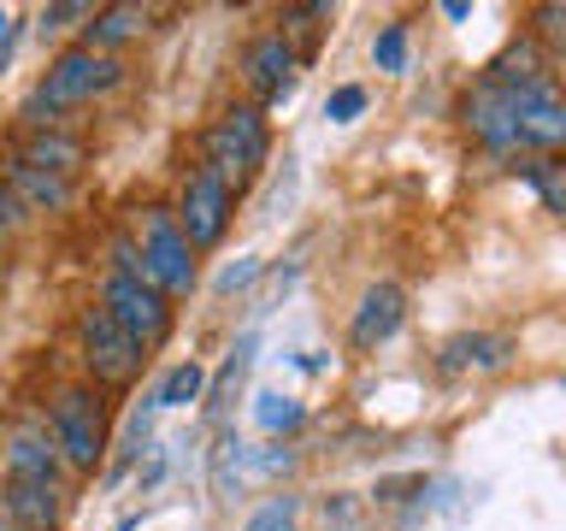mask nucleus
I'll list each match as a JSON object with an SVG mask.
<instances>
[{
	"label": "nucleus",
	"instance_id": "1",
	"mask_svg": "<svg viewBox=\"0 0 566 531\" xmlns=\"http://www.w3.org/2000/svg\"><path fill=\"white\" fill-rule=\"evenodd\" d=\"M265 154H272V131H265V113L254 101L224 106L219 124L201 136V171H212L230 195L254 184V171L265 166Z\"/></svg>",
	"mask_w": 566,
	"mask_h": 531
},
{
	"label": "nucleus",
	"instance_id": "11",
	"mask_svg": "<svg viewBox=\"0 0 566 531\" xmlns=\"http://www.w3.org/2000/svg\"><path fill=\"white\" fill-rule=\"evenodd\" d=\"M0 189H7L24 212H60V207L71 201V184H65V177L35 171V166H24L18 154H0Z\"/></svg>",
	"mask_w": 566,
	"mask_h": 531
},
{
	"label": "nucleus",
	"instance_id": "24",
	"mask_svg": "<svg viewBox=\"0 0 566 531\" xmlns=\"http://www.w3.org/2000/svg\"><path fill=\"white\" fill-rule=\"evenodd\" d=\"M531 42H548V48H566V0H548V7H537V35Z\"/></svg>",
	"mask_w": 566,
	"mask_h": 531
},
{
	"label": "nucleus",
	"instance_id": "6",
	"mask_svg": "<svg viewBox=\"0 0 566 531\" xmlns=\"http://www.w3.org/2000/svg\"><path fill=\"white\" fill-rule=\"evenodd\" d=\"M230 212H237V195H230L212 171L195 166L184 184H177V207H171V219L177 230L189 237V248H207V242H219L224 237V225H230Z\"/></svg>",
	"mask_w": 566,
	"mask_h": 531
},
{
	"label": "nucleus",
	"instance_id": "25",
	"mask_svg": "<svg viewBox=\"0 0 566 531\" xmlns=\"http://www.w3.org/2000/svg\"><path fill=\"white\" fill-rule=\"evenodd\" d=\"M360 113H366V88H354V83L331 88V101H325V118L331 124H348V118H360Z\"/></svg>",
	"mask_w": 566,
	"mask_h": 531
},
{
	"label": "nucleus",
	"instance_id": "13",
	"mask_svg": "<svg viewBox=\"0 0 566 531\" xmlns=\"http://www.w3.org/2000/svg\"><path fill=\"white\" fill-rule=\"evenodd\" d=\"M148 18H154V12H142V7H101V12H88V30H83L77 48L113 53V60H118V48L136 42V35L148 30Z\"/></svg>",
	"mask_w": 566,
	"mask_h": 531
},
{
	"label": "nucleus",
	"instance_id": "27",
	"mask_svg": "<svg viewBox=\"0 0 566 531\" xmlns=\"http://www.w3.org/2000/svg\"><path fill=\"white\" fill-rule=\"evenodd\" d=\"M254 272H260V260H237V266H224V278H219V290H224V295H230V290H242V283H248V278H254Z\"/></svg>",
	"mask_w": 566,
	"mask_h": 531
},
{
	"label": "nucleus",
	"instance_id": "29",
	"mask_svg": "<svg viewBox=\"0 0 566 531\" xmlns=\"http://www.w3.org/2000/svg\"><path fill=\"white\" fill-rule=\"evenodd\" d=\"M159 472H166V455H154V460H148V472H142V490H154V485H159Z\"/></svg>",
	"mask_w": 566,
	"mask_h": 531
},
{
	"label": "nucleus",
	"instance_id": "14",
	"mask_svg": "<svg viewBox=\"0 0 566 531\" xmlns=\"http://www.w3.org/2000/svg\"><path fill=\"white\" fill-rule=\"evenodd\" d=\"M24 166L35 171H53V177H65L71 184V171L83 166V136H71V131H30L24 136V148H12Z\"/></svg>",
	"mask_w": 566,
	"mask_h": 531
},
{
	"label": "nucleus",
	"instance_id": "2",
	"mask_svg": "<svg viewBox=\"0 0 566 531\" xmlns=\"http://www.w3.org/2000/svg\"><path fill=\"white\" fill-rule=\"evenodd\" d=\"M48 437L71 472H95L106 455V402L88 384H65L48 407Z\"/></svg>",
	"mask_w": 566,
	"mask_h": 531
},
{
	"label": "nucleus",
	"instance_id": "20",
	"mask_svg": "<svg viewBox=\"0 0 566 531\" xmlns=\"http://www.w3.org/2000/svg\"><path fill=\"white\" fill-rule=\"evenodd\" d=\"M254 419H260V431H295L301 419H307V407H301L295 396H283V389H265V396L254 402Z\"/></svg>",
	"mask_w": 566,
	"mask_h": 531
},
{
	"label": "nucleus",
	"instance_id": "26",
	"mask_svg": "<svg viewBox=\"0 0 566 531\" xmlns=\"http://www.w3.org/2000/svg\"><path fill=\"white\" fill-rule=\"evenodd\" d=\"M113 278H142V283H148V260H142L136 237H118L113 242Z\"/></svg>",
	"mask_w": 566,
	"mask_h": 531
},
{
	"label": "nucleus",
	"instance_id": "28",
	"mask_svg": "<svg viewBox=\"0 0 566 531\" xmlns=\"http://www.w3.org/2000/svg\"><path fill=\"white\" fill-rule=\"evenodd\" d=\"M71 18H83V7H48L42 12V30H65Z\"/></svg>",
	"mask_w": 566,
	"mask_h": 531
},
{
	"label": "nucleus",
	"instance_id": "30",
	"mask_svg": "<svg viewBox=\"0 0 566 531\" xmlns=\"http://www.w3.org/2000/svg\"><path fill=\"white\" fill-rule=\"evenodd\" d=\"M7 48H12V12L0 7V60H7Z\"/></svg>",
	"mask_w": 566,
	"mask_h": 531
},
{
	"label": "nucleus",
	"instance_id": "23",
	"mask_svg": "<svg viewBox=\"0 0 566 531\" xmlns=\"http://www.w3.org/2000/svg\"><path fill=\"white\" fill-rule=\"evenodd\" d=\"M242 531H295V496H272Z\"/></svg>",
	"mask_w": 566,
	"mask_h": 531
},
{
	"label": "nucleus",
	"instance_id": "22",
	"mask_svg": "<svg viewBox=\"0 0 566 531\" xmlns=\"http://www.w3.org/2000/svg\"><path fill=\"white\" fill-rule=\"evenodd\" d=\"M371 60H378V71H407V24H384L371 42Z\"/></svg>",
	"mask_w": 566,
	"mask_h": 531
},
{
	"label": "nucleus",
	"instance_id": "15",
	"mask_svg": "<svg viewBox=\"0 0 566 531\" xmlns=\"http://www.w3.org/2000/svg\"><path fill=\"white\" fill-rule=\"evenodd\" d=\"M0 502L12 508V520L24 531H60V485H24V478H7Z\"/></svg>",
	"mask_w": 566,
	"mask_h": 531
},
{
	"label": "nucleus",
	"instance_id": "3",
	"mask_svg": "<svg viewBox=\"0 0 566 531\" xmlns=\"http://www.w3.org/2000/svg\"><path fill=\"white\" fill-rule=\"evenodd\" d=\"M136 248H142V260H148V283H154L166 301H177V295L195 290V248H189L184 230H177L171 207H142Z\"/></svg>",
	"mask_w": 566,
	"mask_h": 531
},
{
	"label": "nucleus",
	"instance_id": "33",
	"mask_svg": "<svg viewBox=\"0 0 566 531\" xmlns=\"http://www.w3.org/2000/svg\"><path fill=\"white\" fill-rule=\"evenodd\" d=\"M0 254H7V237H0Z\"/></svg>",
	"mask_w": 566,
	"mask_h": 531
},
{
	"label": "nucleus",
	"instance_id": "10",
	"mask_svg": "<svg viewBox=\"0 0 566 531\" xmlns=\"http://www.w3.org/2000/svg\"><path fill=\"white\" fill-rule=\"evenodd\" d=\"M401 319H407V295L396 290V283H371V290L360 295V308H354V325H348V343L354 348H378L389 343V336L401 331Z\"/></svg>",
	"mask_w": 566,
	"mask_h": 531
},
{
	"label": "nucleus",
	"instance_id": "31",
	"mask_svg": "<svg viewBox=\"0 0 566 531\" xmlns=\"http://www.w3.org/2000/svg\"><path fill=\"white\" fill-rule=\"evenodd\" d=\"M0 531H24V525L12 520V508H7V502H0Z\"/></svg>",
	"mask_w": 566,
	"mask_h": 531
},
{
	"label": "nucleus",
	"instance_id": "5",
	"mask_svg": "<svg viewBox=\"0 0 566 531\" xmlns=\"http://www.w3.org/2000/svg\"><path fill=\"white\" fill-rule=\"evenodd\" d=\"M124 65L113 60V53H88V48H65L60 60L48 65V77L35 83V95H42L48 106H60V113H71V106L95 101L106 95V88H118Z\"/></svg>",
	"mask_w": 566,
	"mask_h": 531
},
{
	"label": "nucleus",
	"instance_id": "12",
	"mask_svg": "<svg viewBox=\"0 0 566 531\" xmlns=\"http://www.w3.org/2000/svg\"><path fill=\"white\" fill-rule=\"evenodd\" d=\"M513 361V336H502V331H460V336H449L442 343V372H502Z\"/></svg>",
	"mask_w": 566,
	"mask_h": 531
},
{
	"label": "nucleus",
	"instance_id": "9",
	"mask_svg": "<svg viewBox=\"0 0 566 531\" xmlns=\"http://www.w3.org/2000/svg\"><path fill=\"white\" fill-rule=\"evenodd\" d=\"M295 65H301V53L283 42L277 30H265L254 48H248V88H254V106H272L290 95V83H295Z\"/></svg>",
	"mask_w": 566,
	"mask_h": 531
},
{
	"label": "nucleus",
	"instance_id": "8",
	"mask_svg": "<svg viewBox=\"0 0 566 531\" xmlns=\"http://www.w3.org/2000/svg\"><path fill=\"white\" fill-rule=\"evenodd\" d=\"M460 118H467V131L484 142L490 154H520V113H513V95L490 77V71L472 83V95H467V106H460Z\"/></svg>",
	"mask_w": 566,
	"mask_h": 531
},
{
	"label": "nucleus",
	"instance_id": "4",
	"mask_svg": "<svg viewBox=\"0 0 566 531\" xmlns=\"http://www.w3.org/2000/svg\"><path fill=\"white\" fill-rule=\"evenodd\" d=\"M101 313L113 319L130 343H142V348H159L171 336V301L159 295L154 283H142V278H106Z\"/></svg>",
	"mask_w": 566,
	"mask_h": 531
},
{
	"label": "nucleus",
	"instance_id": "17",
	"mask_svg": "<svg viewBox=\"0 0 566 531\" xmlns=\"http://www.w3.org/2000/svg\"><path fill=\"white\" fill-rule=\"evenodd\" d=\"M248 366H254V331L242 336L237 348H230V361L219 366V378H212V396H207V419H224L230 414V402H237V389L248 378Z\"/></svg>",
	"mask_w": 566,
	"mask_h": 531
},
{
	"label": "nucleus",
	"instance_id": "21",
	"mask_svg": "<svg viewBox=\"0 0 566 531\" xmlns=\"http://www.w3.org/2000/svg\"><path fill=\"white\" fill-rule=\"evenodd\" d=\"M242 467H248V442L242 437H219V449H212V490L230 496L237 478H242Z\"/></svg>",
	"mask_w": 566,
	"mask_h": 531
},
{
	"label": "nucleus",
	"instance_id": "16",
	"mask_svg": "<svg viewBox=\"0 0 566 531\" xmlns=\"http://www.w3.org/2000/svg\"><path fill=\"white\" fill-rule=\"evenodd\" d=\"M7 478H24V485H53L60 478V449H53L48 431H18L7 442Z\"/></svg>",
	"mask_w": 566,
	"mask_h": 531
},
{
	"label": "nucleus",
	"instance_id": "7",
	"mask_svg": "<svg viewBox=\"0 0 566 531\" xmlns=\"http://www.w3.org/2000/svg\"><path fill=\"white\" fill-rule=\"evenodd\" d=\"M77 343H83V366H88V378H95V384H130L142 372V361H148V348L130 343V336H124L101 308H88L77 319Z\"/></svg>",
	"mask_w": 566,
	"mask_h": 531
},
{
	"label": "nucleus",
	"instance_id": "19",
	"mask_svg": "<svg viewBox=\"0 0 566 531\" xmlns=\"http://www.w3.org/2000/svg\"><path fill=\"white\" fill-rule=\"evenodd\" d=\"M201 389H207V366H201V361H184V366L166 372V384L154 389V402H159V407H189Z\"/></svg>",
	"mask_w": 566,
	"mask_h": 531
},
{
	"label": "nucleus",
	"instance_id": "18",
	"mask_svg": "<svg viewBox=\"0 0 566 531\" xmlns=\"http://www.w3.org/2000/svg\"><path fill=\"white\" fill-rule=\"evenodd\" d=\"M525 184L543 195V207H548V212H560V219H566V159L537 154V159L525 166Z\"/></svg>",
	"mask_w": 566,
	"mask_h": 531
},
{
	"label": "nucleus",
	"instance_id": "32",
	"mask_svg": "<svg viewBox=\"0 0 566 531\" xmlns=\"http://www.w3.org/2000/svg\"><path fill=\"white\" fill-rule=\"evenodd\" d=\"M555 71H560V77H566V48H560V53H555Z\"/></svg>",
	"mask_w": 566,
	"mask_h": 531
}]
</instances>
